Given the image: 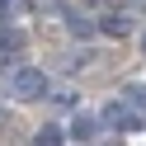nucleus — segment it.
I'll return each instance as SVG.
<instances>
[{
	"instance_id": "nucleus-1",
	"label": "nucleus",
	"mask_w": 146,
	"mask_h": 146,
	"mask_svg": "<svg viewBox=\"0 0 146 146\" xmlns=\"http://www.w3.org/2000/svg\"><path fill=\"white\" fill-rule=\"evenodd\" d=\"M5 90H10L14 99H24V104H29V99H42V94H47V76H42V71H33V66H19L10 80H5Z\"/></svg>"
},
{
	"instance_id": "nucleus-2",
	"label": "nucleus",
	"mask_w": 146,
	"mask_h": 146,
	"mask_svg": "<svg viewBox=\"0 0 146 146\" xmlns=\"http://www.w3.org/2000/svg\"><path fill=\"white\" fill-rule=\"evenodd\" d=\"M99 127H118V132H132V127H141V113H137L127 99H108L104 113H99Z\"/></svg>"
},
{
	"instance_id": "nucleus-3",
	"label": "nucleus",
	"mask_w": 146,
	"mask_h": 146,
	"mask_svg": "<svg viewBox=\"0 0 146 146\" xmlns=\"http://www.w3.org/2000/svg\"><path fill=\"white\" fill-rule=\"evenodd\" d=\"M94 132H99V118H90V113H80L76 123H71V137H76V141H94Z\"/></svg>"
},
{
	"instance_id": "nucleus-4",
	"label": "nucleus",
	"mask_w": 146,
	"mask_h": 146,
	"mask_svg": "<svg viewBox=\"0 0 146 146\" xmlns=\"http://www.w3.org/2000/svg\"><path fill=\"white\" fill-rule=\"evenodd\" d=\"M99 29H104V33H113V38H123V33H132V14H108Z\"/></svg>"
},
{
	"instance_id": "nucleus-5",
	"label": "nucleus",
	"mask_w": 146,
	"mask_h": 146,
	"mask_svg": "<svg viewBox=\"0 0 146 146\" xmlns=\"http://www.w3.org/2000/svg\"><path fill=\"white\" fill-rule=\"evenodd\" d=\"M123 99H127V104H132L137 113L146 118V85H127V90H123Z\"/></svg>"
},
{
	"instance_id": "nucleus-6",
	"label": "nucleus",
	"mask_w": 146,
	"mask_h": 146,
	"mask_svg": "<svg viewBox=\"0 0 146 146\" xmlns=\"http://www.w3.org/2000/svg\"><path fill=\"white\" fill-rule=\"evenodd\" d=\"M33 146H61V132H57V127H42V132H38V141H33Z\"/></svg>"
},
{
	"instance_id": "nucleus-7",
	"label": "nucleus",
	"mask_w": 146,
	"mask_h": 146,
	"mask_svg": "<svg viewBox=\"0 0 146 146\" xmlns=\"http://www.w3.org/2000/svg\"><path fill=\"white\" fill-rule=\"evenodd\" d=\"M71 33H80V38H90V33H94V24H90V19H80V14H71Z\"/></svg>"
},
{
	"instance_id": "nucleus-8",
	"label": "nucleus",
	"mask_w": 146,
	"mask_h": 146,
	"mask_svg": "<svg viewBox=\"0 0 146 146\" xmlns=\"http://www.w3.org/2000/svg\"><path fill=\"white\" fill-rule=\"evenodd\" d=\"M10 5H14V0H0V14H5V10H10Z\"/></svg>"
},
{
	"instance_id": "nucleus-9",
	"label": "nucleus",
	"mask_w": 146,
	"mask_h": 146,
	"mask_svg": "<svg viewBox=\"0 0 146 146\" xmlns=\"http://www.w3.org/2000/svg\"><path fill=\"white\" fill-rule=\"evenodd\" d=\"M141 57H146V33H141Z\"/></svg>"
}]
</instances>
